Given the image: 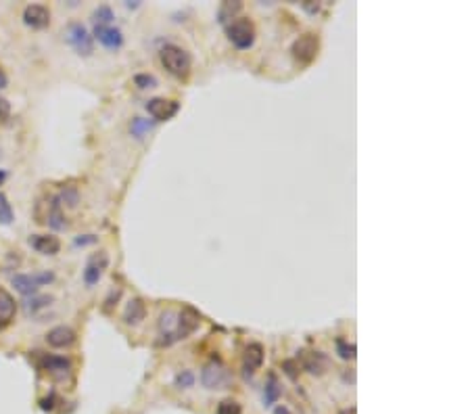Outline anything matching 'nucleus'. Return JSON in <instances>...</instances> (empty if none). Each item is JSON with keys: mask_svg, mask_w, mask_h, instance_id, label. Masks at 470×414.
I'll return each instance as SVG.
<instances>
[{"mask_svg": "<svg viewBox=\"0 0 470 414\" xmlns=\"http://www.w3.org/2000/svg\"><path fill=\"white\" fill-rule=\"evenodd\" d=\"M178 109H180V102L178 100L164 98V96L150 98L146 102V111H148V116L155 122H168V120H172L178 113Z\"/></svg>", "mask_w": 470, "mask_h": 414, "instance_id": "obj_6", "label": "nucleus"}, {"mask_svg": "<svg viewBox=\"0 0 470 414\" xmlns=\"http://www.w3.org/2000/svg\"><path fill=\"white\" fill-rule=\"evenodd\" d=\"M15 314H17V301L15 297L0 287V329L9 327L13 320H15Z\"/></svg>", "mask_w": 470, "mask_h": 414, "instance_id": "obj_14", "label": "nucleus"}, {"mask_svg": "<svg viewBox=\"0 0 470 414\" xmlns=\"http://www.w3.org/2000/svg\"><path fill=\"white\" fill-rule=\"evenodd\" d=\"M226 34H228V40L236 48H251L253 42H255V25L247 17H240V19L232 21L226 28Z\"/></svg>", "mask_w": 470, "mask_h": 414, "instance_id": "obj_5", "label": "nucleus"}, {"mask_svg": "<svg viewBox=\"0 0 470 414\" xmlns=\"http://www.w3.org/2000/svg\"><path fill=\"white\" fill-rule=\"evenodd\" d=\"M88 243H96V237L94 235H84V237L76 239V245H88Z\"/></svg>", "mask_w": 470, "mask_h": 414, "instance_id": "obj_32", "label": "nucleus"}, {"mask_svg": "<svg viewBox=\"0 0 470 414\" xmlns=\"http://www.w3.org/2000/svg\"><path fill=\"white\" fill-rule=\"evenodd\" d=\"M50 301H52V297H48V295H34L27 303H25V309L27 312H36V309H40V307H46V305H50Z\"/></svg>", "mask_w": 470, "mask_h": 414, "instance_id": "obj_24", "label": "nucleus"}, {"mask_svg": "<svg viewBox=\"0 0 470 414\" xmlns=\"http://www.w3.org/2000/svg\"><path fill=\"white\" fill-rule=\"evenodd\" d=\"M57 199L61 201V205L67 203L69 207H76V205H78V190H76L74 186H69V188L61 190V195H59Z\"/></svg>", "mask_w": 470, "mask_h": 414, "instance_id": "obj_28", "label": "nucleus"}, {"mask_svg": "<svg viewBox=\"0 0 470 414\" xmlns=\"http://www.w3.org/2000/svg\"><path fill=\"white\" fill-rule=\"evenodd\" d=\"M192 385H194V375H192L190 371H182V373L176 375V387L188 389V387H192Z\"/></svg>", "mask_w": 470, "mask_h": 414, "instance_id": "obj_29", "label": "nucleus"}, {"mask_svg": "<svg viewBox=\"0 0 470 414\" xmlns=\"http://www.w3.org/2000/svg\"><path fill=\"white\" fill-rule=\"evenodd\" d=\"M159 57H161L164 67L176 78H186L190 74V69H192V57H190V53H186L182 46L168 44V46L161 48Z\"/></svg>", "mask_w": 470, "mask_h": 414, "instance_id": "obj_1", "label": "nucleus"}, {"mask_svg": "<svg viewBox=\"0 0 470 414\" xmlns=\"http://www.w3.org/2000/svg\"><path fill=\"white\" fill-rule=\"evenodd\" d=\"M276 414H291V412H289L287 408H278V410H276Z\"/></svg>", "mask_w": 470, "mask_h": 414, "instance_id": "obj_36", "label": "nucleus"}, {"mask_svg": "<svg viewBox=\"0 0 470 414\" xmlns=\"http://www.w3.org/2000/svg\"><path fill=\"white\" fill-rule=\"evenodd\" d=\"M318 48H320V38L316 34H303L293 42L291 53L295 57L297 63L301 65H309L318 55Z\"/></svg>", "mask_w": 470, "mask_h": 414, "instance_id": "obj_3", "label": "nucleus"}, {"mask_svg": "<svg viewBox=\"0 0 470 414\" xmlns=\"http://www.w3.org/2000/svg\"><path fill=\"white\" fill-rule=\"evenodd\" d=\"M134 84H136L138 88H142V90L155 88V86H157V78L150 76V74H138V76H134Z\"/></svg>", "mask_w": 470, "mask_h": 414, "instance_id": "obj_26", "label": "nucleus"}, {"mask_svg": "<svg viewBox=\"0 0 470 414\" xmlns=\"http://www.w3.org/2000/svg\"><path fill=\"white\" fill-rule=\"evenodd\" d=\"M115 17H113V11H111V7H107V5H102V7H98L94 13H92V21H94V25H111V21H113Z\"/></svg>", "mask_w": 470, "mask_h": 414, "instance_id": "obj_21", "label": "nucleus"}, {"mask_svg": "<svg viewBox=\"0 0 470 414\" xmlns=\"http://www.w3.org/2000/svg\"><path fill=\"white\" fill-rule=\"evenodd\" d=\"M52 279V272H40V274H17L13 276V287L23 293V295H34L38 291V287L50 283Z\"/></svg>", "mask_w": 470, "mask_h": 414, "instance_id": "obj_8", "label": "nucleus"}, {"mask_svg": "<svg viewBox=\"0 0 470 414\" xmlns=\"http://www.w3.org/2000/svg\"><path fill=\"white\" fill-rule=\"evenodd\" d=\"M40 369L50 375L52 379L63 381L71 375V362L63 356H42L40 360Z\"/></svg>", "mask_w": 470, "mask_h": 414, "instance_id": "obj_7", "label": "nucleus"}, {"mask_svg": "<svg viewBox=\"0 0 470 414\" xmlns=\"http://www.w3.org/2000/svg\"><path fill=\"white\" fill-rule=\"evenodd\" d=\"M144 314H146V305H144V301L142 299H130L128 301V305H126V309H124V320H126V325H140L142 320H144Z\"/></svg>", "mask_w": 470, "mask_h": 414, "instance_id": "obj_18", "label": "nucleus"}, {"mask_svg": "<svg viewBox=\"0 0 470 414\" xmlns=\"http://www.w3.org/2000/svg\"><path fill=\"white\" fill-rule=\"evenodd\" d=\"M201 383L207 389H226L232 383V375L224 362L214 358L212 362H207L201 373Z\"/></svg>", "mask_w": 470, "mask_h": 414, "instance_id": "obj_2", "label": "nucleus"}, {"mask_svg": "<svg viewBox=\"0 0 470 414\" xmlns=\"http://www.w3.org/2000/svg\"><path fill=\"white\" fill-rule=\"evenodd\" d=\"M303 9H305V11H309V13H318V11H320V5H318V3H316V5H309V3H305V5H303Z\"/></svg>", "mask_w": 470, "mask_h": 414, "instance_id": "obj_34", "label": "nucleus"}, {"mask_svg": "<svg viewBox=\"0 0 470 414\" xmlns=\"http://www.w3.org/2000/svg\"><path fill=\"white\" fill-rule=\"evenodd\" d=\"M150 128H153V122L142 120V118H134L132 124H130V132H132V136H136V138H142Z\"/></svg>", "mask_w": 470, "mask_h": 414, "instance_id": "obj_22", "label": "nucleus"}, {"mask_svg": "<svg viewBox=\"0 0 470 414\" xmlns=\"http://www.w3.org/2000/svg\"><path fill=\"white\" fill-rule=\"evenodd\" d=\"M11 116V105H9V100L0 96V122H7Z\"/></svg>", "mask_w": 470, "mask_h": 414, "instance_id": "obj_31", "label": "nucleus"}, {"mask_svg": "<svg viewBox=\"0 0 470 414\" xmlns=\"http://www.w3.org/2000/svg\"><path fill=\"white\" fill-rule=\"evenodd\" d=\"M240 404L234 402V400H224L220 406H218V414H240Z\"/></svg>", "mask_w": 470, "mask_h": 414, "instance_id": "obj_30", "label": "nucleus"}, {"mask_svg": "<svg viewBox=\"0 0 470 414\" xmlns=\"http://www.w3.org/2000/svg\"><path fill=\"white\" fill-rule=\"evenodd\" d=\"M7 84H9V78H7L5 69L0 67V90H3V88H7Z\"/></svg>", "mask_w": 470, "mask_h": 414, "instance_id": "obj_33", "label": "nucleus"}, {"mask_svg": "<svg viewBox=\"0 0 470 414\" xmlns=\"http://www.w3.org/2000/svg\"><path fill=\"white\" fill-rule=\"evenodd\" d=\"M280 393H282V387H280V383H278V377H276L274 373H270V375H268V381H266V393H264L266 406H272V404L280 397Z\"/></svg>", "mask_w": 470, "mask_h": 414, "instance_id": "obj_20", "label": "nucleus"}, {"mask_svg": "<svg viewBox=\"0 0 470 414\" xmlns=\"http://www.w3.org/2000/svg\"><path fill=\"white\" fill-rule=\"evenodd\" d=\"M94 36H96V40L102 46H107L111 50H118L124 44L122 30L120 28H113V25H94Z\"/></svg>", "mask_w": 470, "mask_h": 414, "instance_id": "obj_12", "label": "nucleus"}, {"mask_svg": "<svg viewBox=\"0 0 470 414\" xmlns=\"http://www.w3.org/2000/svg\"><path fill=\"white\" fill-rule=\"evenodd\" d=\"M301 360L305 371H309L311 375H322L328 367V360L322 351H301Z\"/></svg>", "mask_w": 470, "mask_h": 414, "instance_id": "obj_17", "label": "nucleus"}, {"mask_svg": "<svg viewBox=\"0 0 470 414\" xmlns=\"http://www.w3.org/2000/svg\"><path fill=\"white\" fill-rule=\"evenodd\" d=\"M107 264H109V255H107V253H104V251L94 253V255L90 257V260H88L86 268H84V283L90 285V287L96 285V283L100 281L104 268H107Z\"/></svg>", "mask_w": 470, "mask_h": 414, "instance_id": "obj_9", "label": "nucleus"}, {"mask_svg": "<svg viewBox=\"0 0 470 414\" xmlns=\"http://www.w3.org/2000/svg\"><path fill=\"white\" fill-rule=\"evenodd\" d=\"M201 323V316L194 312L192 307H184L182 312H178V329H176V341L178 339H186L190 333L197 331Z\"/></svg>", "mask_w": 470, "mask_h": 414, "instance_id": "obj_13", "label": "nucleus"}, {"mask_svg": "<svg viewBox=\"0 0 470 414\" xmlns=\"http://www.w3.org/2000/svg\"><path fill=\"white\" fill-rule=\"evenodd\" d=\"M337 351L345 360H353L355 358V345L349 343V341H345V339H337Z\"/></svg>", "mask_w": 470, "mask_h": 414, "instance_id": "obj_25", "label": "nucleus"}, {"mask_svg": "<svg viewBox=\"0 0 470 414\" xmlns=\"http://www.w3.org/2000/svg\"><path fill=\"white\" fill-rule=\"evenodd\" d=\"M46 222L50 224V228H55V230H63V228H67L65 216H63V212H61V201H59L57 197H52V199H50V207H48Z\"/></svg>", "mask_w": 470, "mask_h": 414, "instance_id": "obj_19", "label": "nucleus"}, {"mask_svg": "<svg viewBox=\"0 0 470 414\" xmlns=\"http://www.w3.org/2000/svg\"><path fill=\"white\" fill-rule=\"evenodd\" d=\"M5 180H7V172H5V170H0V186L5 184Z\"/></svg>", "mask_w": 470, "mask_h": 414, "instance_id": "obj_35", "label": "nucleus"}, {"mask_svg": "<svg viewBox=\"0 0 470 414\" xmlns=\"http://www.w3.org/2000/svg\"><path fill=\"white\" fill-rule=\"evenodd\" d=\"M46 341L50 347H69L76 343V333L69 327H55L52 331H48Z\"/></svg>", "mask_w": 470, "mask_h": 414, "instance_id": "obj_16", "label": "nucleus"}, {"mask_svg": "<svg viewBox=\"0 0 470 414\" xmlns=\"http://www.w3.org/2000/svg\"><path fill=\"white\" fill-rule=\"evenodd\" d=\"M240 9H243L240 3H234V5H232V3H224V7L220 9V21L224 23L226 19H232V15L238 13Z\"/></svg>", "mask_w": 470, "mask_h": 414, "instance_id": "obj_27", "label": "nucleus"}, {"mask_svg": "<svg viewBox=\"0 0 470 414\" xmlns=\"http://www.w3.org/2000/svg\"><path fill=\"white\" fill-rule=\"evenodd\" d=\"M13 222V210H11V203L9 199L0 193V224H11Z\"/></svg>", "mask_w": 470, "mask_h": 414, "instance_id": "obj_23", "label": "nucleus"}, {"mask_svg": "<svg viewBox=\"0 0 470 414\" xmlns=\"http://www.w3.org/2000/svg\"><path fill=\"white\" fill-rule=\"evenodd\" d=\"M30 245H32V249H36L42 255H55L61 249V241L52 235H32Z\"/></svg>", "mask_w": 470, "mask_h": 414, "instance_id": "obj_15", "label": "nucleus"}, {"mask_svg": "<svg viewBox=\"0 0 470 414\" xmlns=\"http://www.w3.org/2000/svg\"><path fill=\"white\" fill-rule=\"evenodd\" d=\"M23 23L32 30H44L50 23V11L44 5H30L23 11Z\"/></svg>", "mask_w": 470, "mask_h": 414, "instance_id": "obj_11", "label": "nucleus"}, {"mask_svg": "<svg viewBox=\"0 0 470 414\" xmlns=\"http://www.w3.org/2000/svg\"><path fill=\"white\" fill-rule=\"evenodd\" d=\"M65 40H67L69 46L76 48V53H78V55H82V57H90V55H92L94 42H92L90 32H88L82 23H78V21L69 23L67 30H65Z\"/></svg>", "mask_w": 470, "mask_h": 414, "instance_id": "obj_4", "label": "nucleus"}, {"mask_svg": "<svg viewBox=\"0 0 470 414\" xmlns=\"http://www.w3.org/2000/svg\"><path fill=\"white\" fill-rule=\"evenodd\" d=\"M261 364H264V345H261V343H249L245 347V353H243L245 377H251L255 371H259Z\"/></svg>", "mask_w": 470, "mask_h": 414, "instance_id": "obj_10", "label": "nucleus"}]
</instances>
